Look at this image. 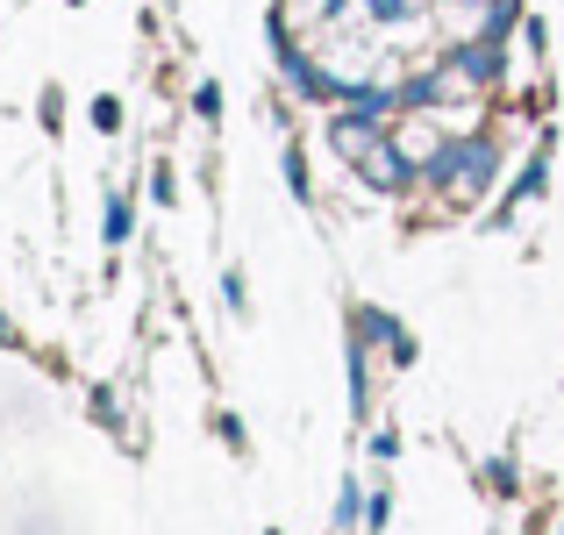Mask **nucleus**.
<instances>
[{"label":"nucleus","instance_id":"1","mask_svg":"<svg viewBox=\"0 0 564 535\" xmlns=\"http://www.w3.org/2000/svg\"><path fill=\"white\" fill-rule=\"evenodd\" d=\"M436 172L451 178V193H486V178H494V151H486V143H457V151H443L436 157Z\"/></svg>","mask_w":564,"mask_h":535},{"label":"nucleus","instance_id":"2","mask_svg":"<svg viewBox=\"0 0 564 535\" xmlns=\"http://www.w3.org/2000/svg\"><path fill=\"white\" fill-rule=\"evenodd\" d=\"M379 22H400V14H422V0H372Z\"/></svg>","mask_w":564,"mask_h":535}]
</instances>
